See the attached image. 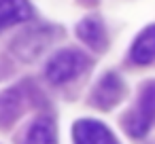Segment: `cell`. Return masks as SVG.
<instances>
[{
  "label": "cell",
  "instance_id": "2",
  "mask_svg": "<svg viewBox=\"0 0 155 144\" xmlns=\"http://www.w3.org/2000/svg\"><path fill=\"white\" fill-rule=\"evenodd\" d=\"M155 123V81H149L140 87L138 104L123 117V127L130 136L142 138Z\"/></svg>",
  "mask_w": 155,
  "mask_h": 144
},
{
  "label": "cell",
  "instance_id": "7",
  "mask_svg": "<svg viewBox=\"0 0 155 144\" xmlns=\"http://www.w3.org/2000/svg\"><path fill=\"white\" fill-rule=\"evenodd\" d=\"M26 95L21 87H9L0 93V127H11L24 112Z\"/></svg>",
  "mask_w": 155,
  "mask_h": 144
},
{
  "label": "cell",
  "instance_id": "6",
  "mask_svg": "<svg viewBox=\"0 0 155 144\" xmlns=\"http://www.w3.org/2000/svg\"><path fill=\"white\" fill-rule=\"evenodd\" d=\"M21 144H58V125L51 114H38L24 131Z\"/></svg>",
  "mask_w": 155,
  "mask_h": 144
},
{
  "label": "cell",
  "instance_id": "4",
  "mask_svg": "<svg viewBox=\"0 0 155 144\" xmlns=\"http://www.w3.org/2000/svg\"><path fill=\"white\" fill-rule=\"evenodd\" d=\"M74 144H119L110 127L98 119H79L72 125Z\"/></svg>",
  "mask_w": 155,
  "mask_h": 144
},
{
  "label": "cell",
  "instance_id": "9",
  "mask_svg": "<svg viewBox=\"0 0 155 144\" xmlns=\"http://www.w3.org/2000/svg\"><path fill=\"white\" fill-rule=\"evenodd\" d=\"M77 36L81 43L91 47L94 51H102L108 45V36L104 30V24L98 17H85L77 24Z\"/></svg>",
  "mask_w": 155,
  "mask_h": 144
},
{
  "label": "cell",
  "instance_id": "3",
  "mask_svg": "<svg viewBox=\"0 0 155 144\" xmlns=\"http://www.w3.org/2000/svg\"><path fill=\"white\" fill-rule=\"evenodd\" d=\"M123 93H125V85H123L121 76L117 72H104L98 78V83L94 85L89 98L96 108L110 110L113 106H117L123 100Z\"/></svg>",
  "mask_w": 155,
  "mask_h": 144
},
{
  "label": "cell",
  "instance_id": "5",
  "mask_svg": "<svg viewBox=\"0 0 155 144\" xmlns=\"http://www.w3.org/2000/svg\"><path fill=\"white\" fill-rule=\"evenodd\" d=\"M49 43H51V36L47 34V30H45V28H34V30H30V32L19 34V36L11 43V49H13V53H15L17 59H21V62H32V59H36V57L45 51V47H47Z\"/></svg>",
  "mask_w": 155,
  "mask_h": 144
},
{
  "label": "cell",
  "instance_id": "1",
  "mask_svg": "<svg viewBox=\"0 0 155 144\" xmlns=\"http://www.w3.org/2000/svg\"><path fill=\"white\" fill-rule=\"evenodd\" d=\"M87 68H89V57L81 49L66 47L49 57V62L45 64V78L51 85H66L79 78Z\"/></svg>",
  "mask_w": 155,
  "mask_h": 144
},
{
  "label": "cell",
  "instance_id": "8",
  "mask_svg": "<svg viewBox=\"0 0 155 144\" xmlns=\"http://www.w3.org/2000/svg\"><path fill=\"white\" fill-rule=\"evenodd\" d=\"M32 13L30 0H0V32L32 19Z\"/></svg>",
  "mask_w": 155,
  "mask_h": 144
},
{
  "label": "cell",
  "instance_id": "10",
  "mask_svg": "<svg viewBox=\"0 0 155 144\" xmlns=\"http://www.w3.org/2000/svg\"><path fill=\"white\" fill-rule=\"evenodd\" d=\"M130 59L136 66H149L155 62V24L147 26L136 36V40L132 43V49H130Z\"/></svg>",
  "mask_w": 155,
  "mask_h": 144
}]
</instances>
